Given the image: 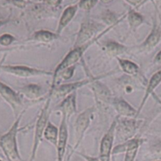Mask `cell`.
I'll return each instance as SVG.
<instances>
[{
    "mask_svg": "<svg viewBox=\"0 0 161 161\" xmlns=\"http://www.w3.org/2000/svg\"><path fill=\"white\" fill-rule=\"evenodd\" d=\"M62 0H45L46 3L50 6H58L61 3Z\"/></svg>",
    "mask_w": 161,
    "mask_h": 161,
    "instance_id": "83f0119b",
    "label": "cell"
},
{
    "mask_svg": "<svg viewBox=\"0 0 161 161\" xmlns=\"http://www.w3.org/2000/svg\"><path fill=\"white\" fill-rule=\"evenodd\" d=\"M82 157L84 158V160L86 161H102L99 158L97 157H91V156L88 155H84V154H80Z\"/></svg>",
    "mask_w": 161,
    "mask_h": 161,
    "instance_id": "f1b7e54d",
    "label": "cell"
},
{
    "mask_svg": "<svg viewBox=\"0 0 161 161\" xmlns=\"http://www.w3.org/2000/svg\"><path fill=\"white\" fill-rule=\"evenodd\" d=\"M100 28H103V26L97 25V23L91 20H85L81 25L80 32L77 36L76 41L74 47H78L85 42H88L93 39V36L95 33L100 29Z\"/></svg>",
    "mask_w": 161,
    "mask_h": 161,
    "instance_id": "8fae6325",
    "label": "cell"
},
{
    "mask_svg": "<svg viewBox=\"0 0 161 161\" xmlns=\"http://www.w3.org/2000/svg\"><path fill=\"white\" fill-rule=\"evenodd\" d=\"M161 40V22L154 21L151 32L146 38L143 43L140 46V50L143 52H148L155 48Z\"/></svg>",
    "mask_w": 161,
    "mask_h": 161,
    "instance_id": "5bb4252c",
    "label": "cell"
},
{
    "mask_svg": "<svg viewBox=\"0 0 161 161\" xmlns=\"http://www.w3.org/2000/svg\"><path fill=\"white\" fill-rule=\"evenodd\" d=\"M116 59H117L118 63H119V67H120V69H122L124 73L132 75V76H136V75H138L140 72V69L138 64H135V62L123 59V58H118V57L116 58Z\"/></svg>",
    "mask_w": 161,
    "mask_h": 161,
    "instance_id": "44dd1931",
    "label": "cell"
},
{
    "mask_svg": "<svg viewBox=\"0 0 161 161\" xmlns=\"http://www.w3.org/2000/svg\"><path fill=\"white\" fill-rule=\"evenodd\" d=\"M154 63L156 64H161V50L157 53V54L156 55L155 58H154Z\"/></svg>",
    "mask_w": 161,
    "mask_h": 161,
    "instance_id": "f546056e",
    "label": "cell"
},
{
    "mask_svg": "<svg viewBox=\"0 0 161 161\" xmlns=\"http://www.w3.org/2000/svg\"><path fill=\"white\" fill-rule=\"evenodd\" d=\"M97 3V0H81L80 2L79 6L80 7V9L88 11L92 9Z\"/></svg>",
    "mask_w": 161,
    "mask_h": 161,
    "instance_id": "484cf974",
    "label": "cell"
},
{
    "mask_svg": "<svg viewBox=\"0 0 161 161\" xmlns=\"http://www.w3.org/2000/svg\"><path fill=\"white\" fill-rule=\"evenodd\" d=\"M116 125H117V119L113 121L108 130L102 137L100 144L98 157L102 161H110V159H111Z\"/></svg>",
    "mask_w": 161,
    "mask_h": 161,
    "instance_id": "5b68a950",
    "label": "cell"
},
{
    "mask_svg": "<svg viewBox=\"0 0 161 161\" xmlns=\"http://www.w3.org/2000/svg\"><path fill=\"white\" fill-rule=\"evenodd\" d=\"M64 161H69V160H68V158H67V159H65V160H64Z\"/></svg>",
    "mask_w": 161,
    "mask_h": 161,
    "instance_id": "836d02e7",
    "label": "cell"
},
{
    "mask_svg": "<svg viewBox=\"0 0 161 161\" xmlns=\"http://www.w3.org/2000/svg\"><path fill=\"white\" fill-rule=\"evenodd\" d=\"M0 70H3L5 72L12 74L16 76L22 77V78L48 75L52 74V72L43 70V69L28 67L25 65H0Z\"/></svg>",
    "mask_w": 161,
    "mask_h": 161,
    "instance_id": "8992f818",
    "label": "cell"
},
{
    "mask_svg": "<svg viewBox=\"0 0 161 161\" xmlns=\"http://www.w3.org/2000/svg\"><path fill=\"white\" fill-rule=\"evenodd\" d=\"M51 95L49 94V97L47 98L43 108L41 109L40 113L38 116L37 122L36 125V130H35L34 138H33L32 149H31V156H30L29 161H34L36 157V153H37L38 148L43 137L44 129L47 126V122L49 121V116H50V105L51 102Z\"/></svg>",
    "mask_w": 161,
    "mask_h": 161,
    "instance_id": "3957f363",
    "label": "cell"
},
{
    "mask_svg": "<svg viewBox=\"0 0 161 161\" xmlns=\"http://www.w3.org/2000/svg\"><path fill=\"white\" fill-rule=\"evenodd\" d=\"M20 93L30 100H37L44 94V90L37 84H28L20 88Z\"/></svg>",
    "mask_w": 161,
    "mask_h": 161,
    "instance_id": "d6986e66",
    "label": "cell"
},
{
    "mask_svg": "<svg viewBox=\"0 0 161 161\" xmlns=\"http://www.w3.org/2000/svg\"><path fill=\"white\" fill-rule=\"evenodd\" d=\"M58 36H59L56 32H52L47 30H39L33 34L32 39L36 42L48 43L58 39Z\"/></svg>",
    "mask_w": 161,
    "mask_h": 161,
    "instance_id": "7402d4cb",
    "label": "cell"
},
{
    "mask_svg": "<svg viewBox=\"0 0 161 161\" xmlns=\"http://www.w3.org/2000/svg\"><path fill=\"white\" fill-rule=\"evenodd\" d=\"M75 70V65H72V66H70V67L67 68V69H64V70H62L59 74H58V77H60V78H61L64 80H69V79H71L72 77Z\"/></svg>",
    "mask_w": 161,
    "mask_h": 161,
    "instance_id": "d4e9b609",
    "label": "cell"
},
{
    "mask_svg": "<svg viewBox=\"0 0 161 161\" xmlns=\"http://www.w3.org/2000/svg\"><path fill=\"white\" fill-rule=\"evenodd\" d=\"M157 161H161V160H157Z\"/></svg>",
    "mask_w": 161,
    "mask_h": 161,
    "instance_id": "e575fe53",
    "label": "cell"
},
{
    "mask_svg": "<svg viewBox=\"0 0 161 161\" xmlns=\"http://www.w3.org/2000/svg\"><path fill=\"white\" fill-rule=\"evenodd\" d=\"M142 142L143 139L139 137H133L130 139L124 142L113 148L112 155L125 153L124 161H135Z\"/></svg>",
    "mask_w": 161,
    "mask_h": 161,
    "instance_id": "277c9868",
    "label": "cell"
},
{
    "mask_svg": "<svg viewBox=\"0 0 161 161\" xmlns=\"http://www.w3.org/2000/svg\"><path fill=\"white\" fill-rule=\"evenodd\" d=\"M139 124L137 119L133 118L125 119L121 121L118 125L117 135L120 141L125 142L133 138L135 132L139 127Z\"/></svg>",
    "mask_w": 161,
    "mask_h": 161,
    "instance_id": "7c38bea8",
    "label": "cell"
},
{
    "mask_svg": "<svg viewBox=\"0 0 161 161\" xmlns=\"http://www.w3.org/2000/svg\"><path fill=\"white\" fill-rule=\"evenodd\" d=\"M116 25V23L113 24L112 26H109L108 28L104 30L102 32H101L98 36L93 38L92 39H91V40L88 41V42H85V43L82 44V45L80 46H78V47H74V48L72 49V50L68 53V54L64 57V59L61 61V62L57 66L56 69H55L54 72H53V80H52V84H51V86H50V92L53 91V88L55 87V83H56L57 78H58V74H59L61 71L64 70V69H67V68L70 67V66L75 65V64H76L80 59H81L83 53L87 50V49L89 48L92 44H94V42H97L100 38H102V36H103L104 35L106 34V33L108 32L110 29H112V28H113Z\"/></svg>",
    "mask_w": 161,
    "mask_h": 161,
    "instance_id": "6da1fadb",
    "label": "cell"
},
{
    "mask_svg": "<svg viewBox=\"0 0 161 161\" xmlns=\"http://www.w3.org/2000/svg\"><path fill=\"white\" fill-rule=\"evenodd\" d=\"M0 96L12 107L15 113L23 107V102L19 94L2 82H0Z\"/></svg>",
    "mask_w": 161,
    "mask_h": 161,
    "instance_id": "4fadbf2b",
    "label": "cell"
},
{
    "mask_svg": "<svg viewBox=\"0 0 161 161\" xmlns=\"http://www.w3.org/2000/svg\"><path fill=\"white\" fill-rule=\"evenodd\" d=\"M15 41V38L12 35L4 34L0 36V45L7 47Z\"/></svg>",
    "mask_w": 161,
    "mask_h": 161,
    "instance_id": "4316f807",
    "label": "cell"
},
{
    "mask_svg": "<svg viewBox=\"0 0 161 161\" xmlns=\"http://www.w3.org/2000/svg\"><path fill=\"white\" fill-rule=\"evenodd\" d=\"M68 139H69V132H68L67 119L62 116L60 127L58 129V137L57 142V161H64V156L67 148Z\"/></svg>",
    "mask_w": 161,
    "mask_h": 161,
    "instance_id": "9c48e42d",
    "label": "cell"
},
{
    "mask_svg": "<svg viewBox=\"0 0 161 161\" xmlns=\"http://www.w3.org/2000/svg\"><path fill=\"white\" fill-rule=\"evenodd\" d=\"M57 109L61 111L62 116L65 117L67 121L69 120V118L76 112V94L73 92L64 97Z\"/></svg>",
    "mask_w": 161,
    "mask_h": 161,
    "instance_id": "9a60e30c",
    "label": "cell"
},
{
    "mask_svg": "<svg viewBox=\"0 0 161 161\" xmlns=\"http://www.w3.org/2000/svg\"><path fill=\"white\" fill-rule=\"evenodd\" d=\"M8 21H9V20H0V27H2L3 25H5L6 23H7Z\"/></svg>",
    "mask_w": 161,
    "mask_h": 161,
    "instance_id": "d6a6232c",
    "label": "cell"
},
{
    "mask_svg": "<svg viewBox=\"0 0 161 161\" xmlns=\"http://www.w3.org/2000/svg\"><path fill=\"white\" fill-rule=\"evenodd\" d=\"M22 116L23 112L17 118L9 130L0 138V147L8 161H21L17 146V136L18 133L19 124Z\"/></svg>",
    "mask_w": 161,
    "mask_h": 161,
    "instance_id": "7a4b0ae2",
    "label": "cell"
},
{
    "mask_svg": "<svg viewBox=\"0 0 161 161\" xmlns=\"http://www.w3.org/2000/svg\"><path fill=\"white\" fill-rule=\"evenodd\" d=\"M77 9H78V6H71L66 8L63 11V14L61 15V18H60L58 28H57L56 31V33L58 36L61 35V33L62 32L64 28H65L67 27V25L70 23L72 18L75 17V14L77 12Z\"/></svg>",
    "mask_w": 161,
    "mask_h": 161,
    "instance_id": "ac0fdd59",
    "label": "cell"
},
{
    "mask_svg": "<svg viewBox=\"0 0 161 161\" xmlns=\"http://www.w3.org/2000/svg\"><path fill=\"white\" fill-rule=\"evenodd\" d=\"M112 104L119 116L125 118L137 117V110L124 99L116 97L113 99Z\"/></svg>",
    "mask_w": 161,
    "mask_h": 161,
    "instance_id": "e0dca14e",
    "label": "cell"
},
{
    "mask_svg": "<svg viewBox=\"0 0 161 161\" xmlns=\"http://www.w3.org/2000/svg\"><path fill=\"white\" fill-rule=\"evenodd\" d=\"M129 3L134 5V6H137V5L139 4L142 2V0H127Z\"/></svg>",
    "mask_w": 161,
    "mask_h": 161,
    "instance_id": "4dcf8cb0",
    "label": "cell"
},
{
    "mask_svg": "<svg viewBox=\"0 0 161 161\" xmlns=\"http://www.w3.org/2000/svg\"><path fill=\"white\" fill-rule=\"evenodd\" d=\"M103 49L105 53L110 57H115L117 58L119 55L125 53L127 48L123 44L119 42H114V41H108L103 44Z\"/></svg>",
    "mask_w": 161,
    "mask_h": 161,
    "instance_id": "ffe728a7",
    "label": "cell"
},
{
    "mask_svg": "<svg viewBox=\"0 0 161 161\" xmlns=\"http://www.w3.org/2000/svg\"><path fill=\"white\" fill-rule=\"evenodd\" d=\"M93 113H94V108L91 107L80 113L77 117L75 123V145L74 149H76L82 142L85 132L90 125Z\"/></svg>",
    "mask_w": 161,
    "mask_h": 161,
    "instance_id": "ba28073f",
    "label": "cell"
},
{
    "mask_svg": "<svg viewBox=\"0 0 161 161\" xmlns=\"http://www.w3.org/2000/svg\"><path fill=\"white\" fill-rule=\"evenodd\" d=\"M161 83V69L160 70L157 71V72L153 74L152 75V77L150 78V80L148 82V84L146 86V92H145L144 97H143L142 101L141 104H140V106L138 108V109L137 110V116L139 115V113H141L142 109L144 107L145 104H146V101L148 100L150 95H152L153 94L154 91L157 88V86L160 84Z\"/></svg>",
    "mask_w": 161,
    "mask_h": 161,
    "instance_id": "2e32d148",
    "label": "cell"
},
{
    "mask_svg": "<svg viewBox=\"0 0 161 161\" xmlns=\"http://www.w3.org/2000/svg\"><path fill=\"white\" fill-rule=\"evenodd\" d=\"M95 79H93V80L87 79V80L76 81L75 83H66V84L60 85L59 86H55L53 91H50V94L51 96L57 97V98H64V97H65L69 94L75 92L79 88L91 83V82L94 81Z\"/></svg>",
    "mask_w": 161,
    "mask_h": 161,
    "instance_id": "30bf717a",
    "label": "cell"
},
{
    "mask_svg": "<svg viewBox=\"0 0 161 161\" xmlns=\"http://www.w3.org/2000/svg\"><path fill=\"white\" fill-rule=\"evenodd\" d=\"M113 0H101V2H102L103 3H105V4H108V3H110L111 2H113Z\"/></svg>",
    "mask_w": 161,
    "mask_h": 161,
    "instance_id": "1f68e13d",
    "label": "cell"
},
{
    "mask_svg": "<svg viewBox=\"0 0 161 161\" xmlns=\"http://www.w3.org/2000/svg\"><path fill=\"white\" fill-rule=\"evenodd\" d=\"M100 78H102V77L96 78L94 81L91 82V83H92V91L94 92V97H95V101L97 106L101 109L105 110L109 106L113 100H112L111 92L108 90V88L101 82L97 81V80Z\"/></svg>",
    "mask_w": 161,
    "mask_h": 161,
    "instance_id": "52a82bcc",
    "label": "cell"
},
{
    "mask_svg": "<svg viewBox=\"0 0 161 161\" xmlns=\"http://www.w3.org/2000/svg\"><path fill=\"white\" fill-rule=\"evenodd\" d=\"M127 20L130 28L132 29H135L142 25L144 22V17L139 13H137L135 10H130L128 14Z\"/></svg>",
    "mask_w": 161,
    "mask_h": 161,
    "instance_id": "cb8c5ba5",
    "label": "cell"
},
{
    "mask_svg": "<svg viewBox=\"0 0 161 161\" xmlns=\"http://www.w3.org/2000/svg\"><path fill=\"white\" fill-rule=\"evenodd\" d=\"M58 127H55L52 123L48 121L44 129L43 132V138L47 140V142L54 146L56 147L57 142H58Z\"/></svg>",
    "mask_w": 161,
    "mask_h": 161,
    "instance_id": "603a6c76",
    "label": "cell"
}]
</instances>
